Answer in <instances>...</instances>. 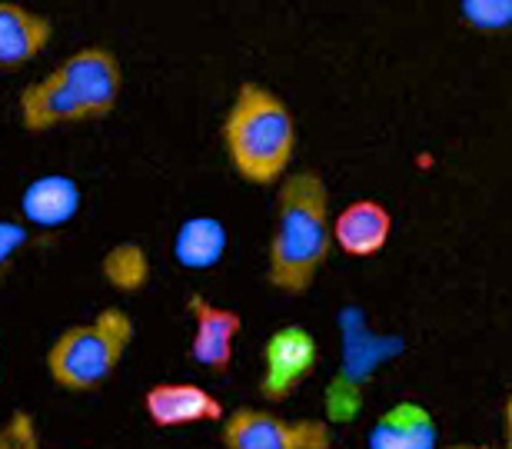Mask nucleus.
<instances>
[{"mask_svg":"<svg viewBox=\"0 0 512 449\" xmlns=\"http://www.w3.org/2000/svg\"><path fill=\"white\" fill-rule=\"evenodd\" d=\"M333 250L330 190L316 170L286 173L276 190V223L266 250V283L283 297H303Z\"/></svg>","mask_w":512,"mask_h":449,"instance_id":"f257e3e1","label":"nucleus"},{"mask_svg":"<svg viewBox=\"0 0 512 449\" xmlns=\"http://www.w3.org/2000/svg\"><path fill=\"white\" fill-rule=\"evenodd\" d=\"M223 150L240 180L253 187L283 183L296 153L293 110L270 87L247 80L223 117Z\"/></svg>","mask_w":512,"mask_h":449,"instance_id":"f03ea898","label":"nucleus"},{"mask_svg":"<svg viewBox=\"0 0 512 449\" xmlns=\"http://www.w3.org/2000/svg\"><path fill=\"white\" fill-rule=\"evenodd\" d=\"M130 313L120 306H104L90 323L67 326L64 333L50 343L47 350V376L60 390L70 393H90L104 386L133 343Z\"/></svg>","mask_w":512,"mask_h":449,"instance_id":"7ed1b4c3","label":"nucleus"},{"mask_svg":"<svg viewBox=\"0 0 512 449\" xmlns=\"http://www.w3.org/2000/svg\"><path fill=\"white\" fill-rule=\"evenodd\" d=\"M223 449H330L333 430L326 420H283L270 410L240 406L220 426Z\"/></svg>","mask_w":512,"mask_h":449,"instance_id":"20e7f679","label":"nucleus"},{"mask_svg":"<svg viewBox=\"0 0 512 449\" xmlns=\"http://www.w3.org/2000/svg\"><path fill=\"white\" fill-rule=\"evenodd\" d=\"M320 346L316 336L300 323H286L273 330L263 343L260 396L266 403H283L316 373Z\"/></svg>","mask_w":512,"mask_h":449,"instance_id":"39448f33","label":"nucleus"},{"mask_svg":"<svg viewBox=\"0 0 512 449\" xmlns=\"http://www.w3.org/2000/svg\"><path fill=\"white\" fill-rule=\"evenodd\" d=\"M67 90L74 94L84 120L110 117L117 110L120 90H124V67L114 50L107 47H80L54 67Z\"/></svg>","mask_w":512,"mask_h":449,"instance_id":"423d86ee","label":"nucleus"},{"mask_svg":"<svg viewBox=\"0 0 512 449\" xmlns=\"http://www.w3.org/2000/svg\"><path fill=\"white\" fill-rule=\"evenodd\" d=\"M187 313L193 316L190 360L200 363L203 370L223 376L233 363V346H237V336L243 330V316L233 306L207 300L203 293H190Z\"/></svg>","mask_w":512,"mask_h":449,"instance_id":"0eeeda50","label":"nucleus"},{"mask_svg":"<svg viewBox=\"0 0 512 449\" xmlns=\"http://www.w3.org/2000/svg\"><path fill=\"white\" fill-rule=\"evenodd\" d=\"M143 410L157 430H180V426L223 423L227 410L200 383H153L143 393Z\"/></svg>","mask_w":512,"mask_h":449,"instance_id":"6e6552de","label":"nucleus"},{"mask_svg":"<svg viewBox=\"0 0 512 449\" xmlns=\"http://www.w3.org/2000/svg\"><path fill=\"white\" fill-rule=\"evenodd\" d=\"M389 233H393V213L380 200L360 197L350 200L333 217V243L346 257L370 260L380 250H386Z\"/></svg>","mask_w":512,"mask_h":449,"instance_id":"1a4fd4ad","label":"nucleus"},{"mask_svg":"<svg viewBox=\"0 0 512 449\" xmlns=\"http://www.w3.org/2000/svg\"><path fill=\"white\" fill-rule=\"evenodd\" d=\"M17 110H20V124H24L27 134H47V130H57L64 124H80V120H84L74 94L67 90L57 70L30 80V84L20 90Z\"/></svg>","mask_w":512,"mask_h":449,"instance_id":"9d476101","label":"nucleus"},{"mask_svg":"<svg viewBox=\"0 0 512 449\" xmlns=\"http://www.w3.org/2000/svg\"><path fill=\"white\" fill-rule=\"evenodd\" d=\"M54 37L50 17L37 14L24 4H4L0 0V70L27 67L40 57Z\"/></svg>","mask_w":512,"mask_h":449,"instance_id":"9b49d317","label":"nucleus"},{"mask_svg":"<svg viewBox=\"0 0 512 449\" xmlns=\"http://www.w3.org/2000/svg\"><path fill=\"white\" fill-rule=\"evenodd\" d=\"M366 443H370V449H436L439 430L433 413L423 403L403 400L380 413Z\"/></svg>","mask_w":512,"mask_h":449,"instance_id":"f8f14e48","label":"nucleus"},{"mask_svg":"<svg viewBox=\"0 0 512 449\" xmlns=\"http://www.w3.org/2000/svg\"><path fill=\"white\" fill-rule=\"evenodd\" d=\"M80 210V187L67 173H44L20 193V217L30 227H64Z\"/></svg>","mask_w":512,"mask_h":449,"instance_id":"ddd939ff","label":"nucleus"},{"mask_svg":"<svg viewBox=\"0 0 512 449\" xmlns=\"http://www.w3.org/2000/svg\"><path fill=\"white\" fill-rule=\"evenodd\" d=\"M227 253V227L217 217H190L180 223L173 257L183 270H210Z\"/></svg>","mask_w":512,"mask_h":449,"instance_id":"4468645a","label":"nucleus"},{"mask_svg":"<svg viewBox=\"0 0 512 449\" xmlns=\"http://www.w3.org/2000/svg\"><path fill=\"white\" fill-rule=\"evenodd\" d=\"M100 273L120 293H140L150 283V257L140 243H117L100 260Z\"/></svg>","mask_w":512,"mask_h":449,"instance_id":"2eb2a0df","label":"nucleus"},{"mask_svg":"<svg viewBox=\"0 0 512 449\" xmlns=\"http://www.w3.org/2000/svg\"><path fill=\"white\" fill-rule=\"evenodd\" d=\"M459 14L466 27L483 30V34L512 30V0H466Z\"/></svg>","mask_w":512,"mask_h":449,"instance_id":"dca6fc26","label":"nucleus"},{"mask_svg":"<svg viewBox=\"0 0 512 449\" xmlns=\"http://www.w3.org/2000/svg\"><path fill=\"white\" fill-rule=\"evenodd\" d=\"M0 449H40L37 416L27 413L24 406L10 410L4 420H0Z\"/></svg>","mask_w":512,"mask_h":449,"instance_id":"f3484780","label":"nucleus"},{"mask_svg":"<svg viewBox=\"0 0 512 449\" xmlns=\"http://www.w3.org/2000/svg\"><path fill=\"white\" fill-rule=\"evenodd\" d=\"M27 243V227L14 220H0V273L10 267V260L24 250Z\"/></svg>","mask_w":512,"mask_h":449,"instance_id":"a211bd4d","label":"nucleus"},{"mask_svg":"<svg viewBox=\"0 0 512 449\" xmlns=\"http://www.w3.org/2000/svg\"><path fill=\"white\" fill-rule=\"evenodd\" d=\"M503 423H506V446L512 449V393L506 396V406H503Z\"/></svg>","mask_w":512,"mask_h":449,"instance_id":"6ab92c4d","label":"nucleus"},{"mask_svg":"<svg viewBox=\"0 0 512 449\" xmlns=\"http://www.w3.org/2000/svg\"><path fill=\"white\" fill-rule=\"evenodd\" d=\"M443 449H469V443H456V446H443Z\"/></svg>","mask_w":512,"mask_h":449,"instance_id":"aec40b11","label":"nucleus"},{"mask_svg":"<svg viewBox=\"0 0 512 449\" xmlns=\"http://www.w3.org/2000/svg\"><path fill=\"white\" fill-rule=\"evenodd\" d=\"M469 449H493V446H469Z\"/></svg>","mask_w":512,"mask_h":449,"instance_id":"412c9836","label":"nucleus"}]
</instances>
